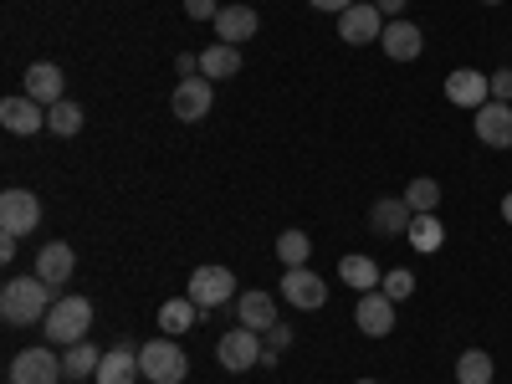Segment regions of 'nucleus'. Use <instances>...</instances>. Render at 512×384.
Listing matches in <instances>:
<instances>
[{
	"label": "nucleus",
	"instance_id": "nucleus-1",
	"mask_svg": "<svg viewBox=\"0 0 512 384\" xmlns=\"http://www.w3.org/2000/svg\"><path fill=\"white\" fill-rule=\"evenodd\" d=\"M52 313V287L41 277H11L6 292H0V318L11 328H26V323H47Z\"/></svg>",
	"mask_w": 512,
	"mask_h": 384
},
{
	"label": "nucleus",
	"instance_id": "nucleus-2",
	"mask_svg": "<svg viewBox=\"0 0 512 384\" xmlns=\"http://www.w3.org/2000/svg\"><path fill=\"white\" fill-rule=\"evenodd\" d=\"M88 328H93V303H88V297H57L52 313H47V323H41L47 344H62V349L82 344V338H88Z\"/></svg>",
	"mask_w": 512,
	"mask_h": 384
},
{
	"label": "nucleus",
	"instance_id": "nucleus-3",
	"mask_svg": "<svg viewBox=\"0 0 512 384\" xmlns=\"http://www.w3.org/2000/svg\"><path fill=\"white\" fill-rule=\"evenodd\" d=\"M139 369H144L149 384H185L190 359H185V349L175 344V338H154V344L139 349Z\"/></svg>",
	"mask_w": 512,
	"mask_h": 384
},
{
	"label": "nucleus",
	"instance_id": "nucleus-4",
	"mask_svg": "<svg viewBox=\"0 0 512 384\" xmlns=\"http://www.w3.org/2000/svg\"><path fill=\"white\" fill-rule=\"evenodd\" d=\"M185 297H190L200 313H205V308H221V303H231V297H236V272H231V267H216V262H210V267H195Z\"/></svg>",
	"mask_w": 512,
	"mask_h": 384
},
{
	"label": "nucleus",
	"instance_id": "nucleus-5",
	"mask_svg": "<svg viewBox=\"0 0 512 384\" xmlns=\"http://www.w3.org/2000/svg\"><path fill=\"white\" fill-rule=\"evenodd\" d=\"M41 226V200L31 195V190H21V185H11L6 195H0V231L6 236H31Z\"/></svg>",
	"mask_w": 512,
	"mask_h": 384
},
{
	"label": "nucleus",
	"instance_id": "nucleus-6",
	"mask_svg": "<svg viewBox=\"0 0 512 384\" xmlns=\"http://www.w3.org/2000/svg\"><path fill=\"white\" fill-rule=\"evenodd\" d=\"M262 354H267V344H262V333H256V328H231L216 344V359L231 374H246L251 364H262Z\"/></svg>",
	"mask_w": 512,
	"mask_h": 384
},
{
	"label": "nucleus",
	"instance_id": "nucleus-7",
	"mask_svg": "<svg viewBox=\"0 0 512 384\" xmlns=\"http://www.w3.org/2000/svg\"><path fill=\"white\" fill-rule=\"evenodd\" d=\"M67 364L52 349H21L11 359V384H62Z\"/></svg>",
	"mask_w": 512,
	"mask_h": 384
},
{
	"label": "nucleus",
	"instance_id": "nucleus-8",
	"mask_svg": "<svg viewBox=\"0 0 512 384\" xmlns=\"http://www.w3.org/2000/svg\"><path fill=\"white\" fill-rule=\"evenodd\" d=\"M282 297H287L292 308H303V313H318V308L328 303V282H323L318 272H308V267H287Z\"/></svg>",
	"mask_w": 512,
	"mask_h": 384
},
{
	"label": "nucleus",
	"instance_id": "nucleus-9",
	"mask_svg": "<svg viewBox=\"0 0 512 384\" xmlns=\"http://www.w3.org/2000/svg\"><path fill=\"white\" fill-rule=\"evenodd\" d=\"M446 98L456 103V108H482V103H492V77L487 72H477V67H456L451 77H446Z\"/></svg>",
	"mask_w": 512,
	"mask_h": 384
},
{
	"label": "nucleus",
	"instance_id": "nucleus-10",
	"mask_svg": "<svg viewBox=\"0 0 512 384\" xmlns=\"http://www.w3.org/2000/svg\"><path fill=\"white\" fill-rule=\"evenodd\" d=\"M410 221H415V210H410L405 195H384V200L369 205V226H374V236L400 241V236H410Z\"/></svg>",
	"mask_w": 512,
	"mask_h": 384
},
{
	"label": "nucleus",
	"instance_id": "nucleus-11",
	"mask_svg": "<svg viewBox=\"0 0 512 384\" xmlns=\"http://www.w3.org/2000/svg\"><path fill=\"white\" fill-rule=\"evenodd\" d=\"M210 103H216V88H210V77H180L175 98H169V108H175L180 123H200L210 113Z\"/></svg>",
	"mask_w": 512,
	"mask_h": 384
},
{
	"label": "nucleus",
	"instance_id": "nucleus-12",
	"mask_svg": "<svg viewBox=\"0 0 512 384\" xmlns=\"http://www.w3.org/2000/svg\"><path fill=\"white\" fill-rule=\"evenodd\" d=\"M472 128H477V139L487 144V149H512V103H482L477 108V118H472Z\"/></svg>",
	"mask_w": 512,
	"mask_h": 384
},
{
	"label": "nucleus",
	"instance_id": "nucleus-13",
	"mask_svg": "<svg viewBox=\"0 0 512 384\" xmlns=\"http://www.w3.org/2000/svg\"><path fill=\"white\" fill-rule=\"evenodd\" d=\"M0 128H6V134H16V139H31V134H41V128H47V113H41V103L36 98H6L0 103Z\"/></svg>",
	"mask_w": 512,
	"mask_h": 384
},
{
	"label": "nucleus",
	"instance_id": "nucleus-14",
	"mask_svg": "<svg viewBox=\"0 0 512 384\" xmlns=\"http://www.w3.org/2000/svg\"><path fill=\"white\" fill-rule=\"evenodd\" d=\"M338 36L349 41V47H369V41H379L384 36V16H379V6H349L344 16H338Z\"/></svg>",
	"mask_w": 512,
	"mask_h": 384
},
{
	"label": "nucleus",
	"instance_id": "nucleus-15",
	"mask_svg": "<svg viewBox=\"0 0 512 384\" xmlns=\"http://www.w3.org/2000/svg\"><path fill=\"white\" fill-rule=\"evenodd\" d=\"M379 47H384V57L390 62H415L420 52H425V36H420V26L415 21H384V36H379Z\"/></svg>",
	"mask_w": 512,
	"mask_h": 384
},
{
	"label": "nucleus",
	"instance_id": "nucleus-16",
	"mask_svg": "<svg viewBox=\"0 0 512 384\" xmlns=\"http://www.w3.org/2000/svg\"><path fill=\"white\" fill-rule=\"evenodd\" d=\"M354 323L364 338H384L395 328V303L384 292H359V308H354Z\"/></svg>",
	"mask_w": 512,
	"mask_h": 384
},
{
	"label": "nucleus",
	"instance_id": "nucleus-17",
	"mask_svg": "<svg viewBox=\"0 0 512 384\" xmlns=\"http://www.w3.org/2000/svg\"><path fill=\"white\" fill-rule=\"evenodd\" d=\"M72 267H77V251L67 241H47V246H41V256H36V277L47 282L52 292L72 277Z\"/></svg>",
	"mask_w": 512,
	"mask_h": 384
},
{
	"label": "nucleus",
	"instance_id": "nucleus-18",
	"mask_svg": "<svg viewBox=\"0 0 512 384\" xmlns=\"http://www.w3.org/2000/svg\"><path fill=\"white\" fill-rule=\"evenodd\" d=\"M144 369H139V349L134 344H118L113 354H103V364H98V384H134Z\"/></svg>",
	"mask_w": 512,
	"mask_h": 384
},
{
	"label": "nucleus",
	"instance_id": "nucleus-19",
	"mask_svg": "<svg viewBox=\"0 0 512 384\" xmlns=\"http://www.w3.org/2000/svg\"><path fill=\"white\" fill-rule=\"evenodd\" d=\"M26 98H36V103H62V67L57 62H31L26 67Z\"/></svg>",
	"mask_w": 512,
	"mask_h": 384
},
{
	"label": "nucleus",
	"instance_id": "nucleus-20",
	"mask_svg": "<svg viewBox=\"0 0 512 384\" xmlns=\"http://www.w3.org/2000/svg\"><path fill=\"white\" fill-rule=\"evenodd\" d=\"M236 318H241V328L272 333V328H277V303H272L267 292H241V297H236Z\"/></svg>",
	"mask_w": 512,
	"mask_h": 384
},
{
	"label": "nucleus",
	"instance_id": "nucleus-21",
	"mask_svg": "<svg viewBox=\"0 0 512 384\" xmlns=\"http://www.w3.org/2000/svg\"><path fill=\"white\" fill-rule=\"evenodd\" d=\"M256 11L251 6H221V16H216V36L226 41V47H241V41H251L256 36Z\"/></svg>",
	"mask_w": 512,
	"mask_h": 384
},
{
	"label": "nucleus",
	"instance_id": "nucleus-22",
	"mask_svg": "<svg viewBox=\"0 0 512 384\" xmlns=\"http://www.w3.org/2000/svg\"><path fill=\"white\" fill-rule=\"evenodd\" d=\"M241 72V47H226V41H216V47L200 52V77L221 82V77H236Z\"/></svg>",
	"mask_w": 512,
	"mask_h": 384
},
{
	"label": "nucleus",
	"instance_id": "nucleus-23",
	"mask_svg": "<svg viewBox=\"0 0 512 384\" xmlns=\"http://www.w3.org/2000/svg\"><path fill=\"white\" fill-rule=\"evenodd\" d=\"M338 277H344L354 292H379V282H384V272L369 262V256H344V262H338Z\"/></svg>",
	"mask_w": 512,
	"mask_h": 384
},
{
	"label": "nucleus",
	"instance_id": "nucleus-24",
	"mask_svg": "<svg viewBox=\"0 0 512 384\" xmlns=\"http://www.w3.org/2000/svg\"><path fill=\"white\" fill-rule=\"evenodd\" d=\"M195 313H200V308L190 303V297H169V303L159 308V328H164L169 338H175V333H190V328L200 323Z\"/></svg>",
	"mask_w": 512,
	"mask_h": 384
},
{
	"label": "nucleus",
	"instance_id": "nucleus-25",
	"mask_svg": "<svg viewBox=\"0 0 512 384\" xmlns=\"http://www.w3.org/2000/svg\"><path fill=\"white\" fill-rule=\"evenodd\" d=\"M308 256H313V236L308 231H282L277 236V262L282 267H308Z\"/></svg>",
	"mask_w": 512,
	"mask_h": 384
},
{
	"label": "nucleus",
	"instance_id": "nucleus-26",
	"mask_svg": "<svg viewBox=\"0 0 512 384\" xmlns=\"http://www.w3.org/2000/svg\"><path fill=\"white\" fill-rule=\"evenodd\" d=\"M456 384H492V354L487 349H466L456 359Z\"/></svg>",
	"mask_w": 512,
	"mask_h": 384
},
{
	"label": "nucleus",
	"instance_id": "nucleus-27",
	"mask_svg": "<svg viewBox=\"0 0 512 384\" xmlns=\"http://www.w3.org/2000/svg\"><path fill=\"white\" fill-rule=\"evenodd\" d=\"M405 200H410L415 216H436V205H441V185H436L431 175H420V180H410V185H405Z\"/></svg>",
	"mask_w": 512,
	"mask_h": 384
},
{
	"label": "nucleus",
	"instance_id": "nucleus-28",
	"mask_svg": "<svg viewBox=\"0 0 512 384\" xmlns=\"http://www.w3.org/2000/svg\"><path fill=\"white\" fill-rule=\"evenodd\" d=\"M62 364H67V374H72V379H88V374H98V364H103V349H93L88 338H82V344H72V349L62 354Z\"/></svg>",
	"mask_w": 512,
	"mask_h": 384
},
{
	"label": "nucleus",
	"instance_id": "nucleus-29",
	"mask_svg": "<svg viewBox=\"0 0 512 384\" xmlns=\"http://www.w3.org/2000/svg\"><path fill=\"white\" fill-rule=\"evenodd\" d=\"M441 241H446V226H441L436 216H415V221H410V246H415V251L431 256V251H441Z\"/></svg>",
	"mask_w": 512,
	"mask_h": 384
},
{
	"label": "nucleus",
	"instance_id": "nucleus-30",
	"mask_svg": "<svg viewBox=\"0 0 512 384\" xmlns=\"http://www.w3.org/2000/svg\"><path fill=\"white\" fill-rule=\"evenodd\" d=\"M47 128H52V134H57V139H72V134H77V128H82V108H77L72 98H62V103H52V108H47Z\"/></svg>",
	"mask_w": 512,
	"mask_h": 384
},
{
	"label": "nucleus",
	"instance_id": "nucleus-31",
	"mask_svg": "<svg viewBox=\"0 0 512 384\" xmlns=\"http://www.w3.org/2000/svg\"><path fill=\"white\" fill-rule=\"evenodd\" d=\"M379 292L390 297V303H405V297L415 292V272H405V267H395V272H384V282H379Z\"/></svg>",
	"mask_w": 512,
	"mask_h": 384
},
{
	"label": "nucleus",
	"instance_id": "nucleus-32",
	"mask_svg": "<svg viewBox=\"0 0 512 384\" xmlns=\"http://www.w3.org/2000/svg\"><path fill=\"white\" fill-rule=\"evenodd\" d=\"M185 16H190V21H216L221 6H216V0H185Z\"/></svg>",
	"mask_w": 512,
	"mask_h": 384
},
{
	"label": "nucleus",
	"instance_id": "nucleus-33",
	"mask_svg": "<svg viewBox=\"0 0 512 384\" xmlns=\"http://www.w3.org/2000/svg\"><path fill=\"white\" fill-rule=\"evenodd\" d=\"M287 344H292V328H287V323H277V328L267 333V354H282Z\"/></svg>",
	"mask_w": 512,
	"mask_h": 384
},
{
	"label": "nucleus",
	"instance_id": "nucleus-34",
	"mask_svg": "<svg viewBox=\"0 0 512 384\" xmlns=\"http://www.w3.org/2000/svg\"><path fill=\"white\" fill-rule=\"evenodd\" d=\"M492 98L497 103H512V72H492Z\"/></svg>",
	"mask_w": 512,
	"mask_h": 384
},
{
	"label": "nucleus",
	"instance_id": "nucleus-35",
	"mask_svg": "<svg viewBox=\"0 0 512 384\" xmlns=\"http://www.w3.org/2000/svg\"><path fill=\"white\" fill-rule=\"evenodd\" d=\"M313 11H333V16H344L349 6H359V0H308Z\"/></svg>",
	"mask_w": 512,
	"mask_h": 384
},
{
	"label": "nucleus",
	"instance_id": "nucleus-36",
	"mask_svg": "<svg viewBox=\"0 0 512 384\" xmlns=\"http://www.w3.org/2000/svg\"><path fill=\"white\" fill-rule=\"evenodd\" d=\"M374 6H379V16H390V21H400V16H405V6H410V0H374Z\"/></svg>",
	"mask_w": 512,
	"mask_h": 384
},
{
	"label": "nucleus",
	"instance_id": "nucleus-37",
	"mask_svg": "<svg viewBox=\"0 0 512 384\" xmlns=\"http://www.w3.org/2000/svg\"><path fill=\"white\" fill-rule=\"evenodd\" d=\"M175 67H180L185 77H200V57H190V52H180V57H175Z\"/></svg>",
	"mask_w": 512,
	"mask_h": 384
},
{
	"label": "nucleus",
	"instance_id": "nucleus-38",
	"mask_svg": "<svg viewBox=\"0 0 512 384\" xmlns=\"http://www.w3.org/2000/svg\"><path fill=\"white\" fill-rule=\"evenodd\" d=\"M502 221H507V226H512V190H507V195H502Z\"/></svg>",
	"mask_w": 512,
	"mask_h": 384
},
{
	"label": "nucleus",
	"instance_id": "nucleus-39",
	"mask_svg": "<svg viewBox=\"0 0 512 384\" xmlns=\"http://www.w3.org/2000/svg\"><path fill=\"white\" fill-rule=\"evenodd\" d=\"M482 6H502V0H482Z\"/></svg>",
	"mask_w": 512,
	"mask_h": 384
},
{
	"label": "nucleus",
	"instance_id": "nucleus-40",
	"mask_svg": "<svg viewBox=\"0 0 512 384\" xmlns=\"http://www.w3.org/2000/svg\"><path fill=\"white\" fill-rule=\"evenodd\" d=\"M359 384H374V379H359Z\"/></svg>",
	"mask_w": 512,
	"mask_h": 384
}]
</instances>
